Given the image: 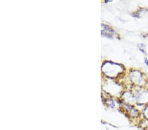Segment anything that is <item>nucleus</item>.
Instances as JSON below:
<instances>
[{
  "mask_svg": "<svg viewBox=\"0 0 148 130\" xmlns=\"http://www.w3.org/2000/svg\"><path fill=\"white\" fill-rule=\"evenodd\" d=\"M144 113L145 116L147 118H148V106H147V107L145 108V109L144 110Z\"/></svg>",
  "mask_w": 148,
  "mask_h": 130,
  "instance_id": "f257e3e1",
  "label": "nucleus"
},
{
  "mask_svg": "<svg viewBox=\"0 0 148 130\" xmlns=\"http://www.w3.org/2000/svg\"><path fill=\"white\" fill-rule=\"evenodd\" d=\"M144 63H145V64H146L147 66H148V60H147V59L145 58V59H144Z\"/></svg>",
  "mask_w": 148,
  "mask_h": 130,
  "instance_id": "f03ea898",
  "label": "nucleus"
}]
</instances>
